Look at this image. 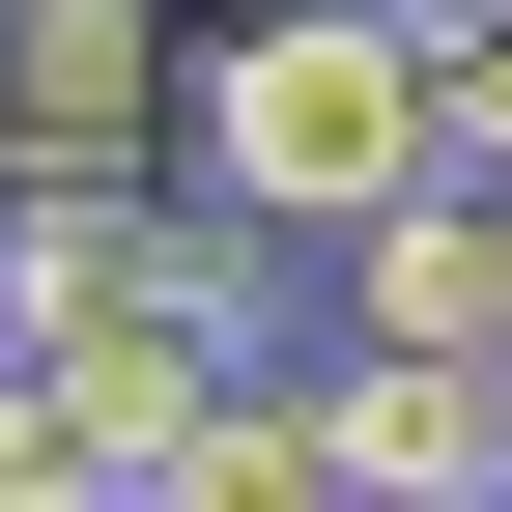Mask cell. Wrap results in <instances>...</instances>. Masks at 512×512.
I'll use <instances>...</instances> for the list:
<instances>
[{"instance_id":"obj_3","label":"cell","mask_w":512,"mask_h":512,"mask_svg":"<svg viewBox=\"0 0 512 512\" xmlns=\"http://www.w3.org/2000/svg\"><path fill=\"white\" fill-rule=\"evenodd\" d=\"M313 484H370V512H512L484 342H342V370H313Z\"/></svg>"},{"instance_id":"obj_1","label":"cell","mask_w":512,"mask_h":512,"mask_svg":"<svg viewBox=\"0 0 512 512\" xmlns=\"http://www.w3.org/2000/svg\"><path fill=\"white\" fill-rule=\"evenodd\" d=\"M171 171H200L228 228H370L427 171V0H200L171 29Z\"/></svg>"},{"instance_id":"obj_5","label":"cell","mask_w":512,"mask_h":512,"mask_svg":"<svg viewBox=\"0 0 512 512\" xmlns=\"http://www.w3.org/2000/svg\"><path fill=\"white\" fill-rule=\"evenodd\" d=\"M0 512H86V427H57L29 370H0Z\"/></svg>"},{"instance_id":"obj_6","label":"cell","mask_w":512,"mask_h":512,"mask_svg":"<svg viewBox=\"0 0 512 512\" xmlns=\"http://www.w3.org/2000/svg\"><path fill=\"white\" fill-rule=\"evenodd\" d=\"M484 456H512V342H484Z\"/></svg>"},{"instance_id":"obj_2","label":"cell","mask_w":512,"mask_h":512,"mask_svg":"<svg viewBox=\"0 0 512 512\" xmlns=\"http://www.w3.org/2000/svg\"><path fill=\"white\" fill-rule=\"evenodd\" d=\"M0 171H171V0H0Z\"/></svg>"},{"instance_id":"obj_4","label":"cell","mask_w":512,"mask_h":512,"mask_svg":"<svg viewBox=\"0 0 512 512\" xmlns=\"http://www.w3.org/2000/svg\"><path fill=\"white\" fill-rule=\"evenodd\" d=\"M427 171L512 200V0H427Z\"/></svg>"}]
</instances>
